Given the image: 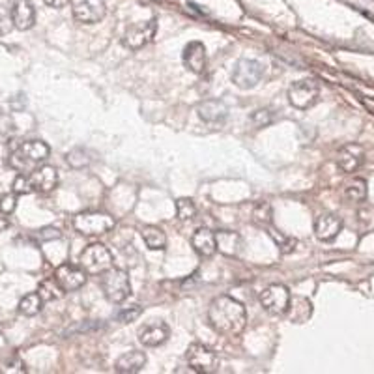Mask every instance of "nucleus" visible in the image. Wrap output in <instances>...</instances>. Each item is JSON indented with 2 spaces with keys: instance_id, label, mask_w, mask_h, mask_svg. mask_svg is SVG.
<instances>
[{
  "instance_id": "4be33fe9",
  "label": "nucleus",
  "mask_w": 374,
  "mask_h": 374,
  "mask_svg": "<svg viewBox=\"0 0 374 374\" xmlns=\"http://www.w3.org/2000/svg\"><path fill=\"white\" fill-rule=\"evenodd\" d=\"M363 148L357 146V144H348L345 148L339 152V157H337V163L339 167L345 171V173H354L356 168H359V165L363 163Z\"/></svg>"
},
{
  "instance_id": "f704fd0d",
  "label": "nucleus",
  "mask_w": 374,
  "mask_h": 374,
  "mask_svg": "<svg viewBox=\"0 0 374 374\" xmlns=\"http://www.w3.org/2000/svg\"><path fill=\"white\" fill-rule=\"evenodd\" d=\"M15 206H17V199H15V193H12V195H4L2 199H0V212L2 213L10 215V213L15 212Z\"/></svg>"
},
{
  "instance_id": "f3484780",
  "label": "nucleus",
  "mask_w": 374,
  "mask_h": 374,
  "mask_svg": "<svg viewBox=\"0 0 374 374\" xmlns=\"http://www.w3.org/2000/svg\"><path fill=\"white\" fill-rule=\"evenodd\" d=\"M343 229V221L333 213H322L315 223V234L322 242H331Z\"/></svg>"
},
{
  "instance_id": "39448f33",
  "label": "nucleus",
  "mask_w": 374,
  "mask_h": 374,
  "mask_svg": "<svg viewBox=\"0 0 374 374\" xmlns=\"http://www.w3.org/2000/svg\"><path fill=\"white\" fill-rule=\"evenodd\" d=\"M79 264L90 275H99L113 268V254L103 243H90L79 257Z\"/></svg>"
},
{
  "instance_id": "0eeeda50",
  "label": "nucleus",
  "mask_w": 374,
  "mask_h": 374,
  "mask_svg": "<svg viewBox=\"0 0 374 374\" xmlns=\"http://www.w3.org/2000/svg\"><path fill=\"white\" fill-rule=\"evenodd\" d=\"M185 359L189 363V367L195 371V373L210 374L215 373L219 367L217 354L213 350H210L208 346L201 345V343H193L189 345L187 352H185Z\"/></svg>"
},
{
  "instance_id": "2f4dec72",
  "label": "nucleus",
  "mask_w": 374,
  "mask_h": 374,
  "mask_svg": "<svg viewBox=\"0 0 374 374\" xmlns=\"http://www.w3.org/2000/svg\"><path fill=\"white\" fill-rule=\"evenodd\" d=\"M143 315V309L138 305H133V307H126V309H122L118 315H116V320L120 324H129L133 322V320H137L138 317Z\"/></svg>"
},
{
  "instance_id": "dca6fc26",
  "label": "nucleus",
  "mask_w": 374,
  "mask_h": 374,
  "mask_svg": "<svg viewBox=\"0 0 374 374\" xmlns=\"http://www.w3.org/2000/svg\"><path fill=\"white\" fill-rule=\"evenodd\" d=\"M32 189L40 191V193H49L58 185V173L55 167L43 165V167H36L29 174Z\"/></svg>"
},
{
  "instance_id": "a211bd4d",
  "label": "nucleus",
  "mask_w": 374,
  "mask_h": 374,
  "mask_svg": "<svg viewBox=\"0 0 374 374\" xmlns=\"http://www.w3.org/2000/svg\"><path fill=\"white\" fill-rule=\"evenodd\" d=\"M146 354L141 350H131L126 352V354H122L115 363V371L120 374H135L141 373L146 365Z\"/></svg>"
},
{
  "instance_id": "c85d7f7f",
  "label": "nucleus",
  "mask_w": 374,
  "mask_h": 374,
  "mask_svg": "<svg viewBox=\"0 0 374 374\" xmlns=\"http://www.w3.org/2000/svg\"><path fill=\"white\" fill-rule=\"evenodd\" d=\"M38 294H40L43 301H49V299L60 298V296L64 294V290L60 287H58V282L55 281V279H49V281L41 282L40 292H38Z\"/></svg>"
},
{
  "instance_id": "e433bc0d",
  "label": "nucleus",
  "mask_w": 374,
  "mask_h": 374,
  "mask_svg": "<svg viewBox=\"0 0 374 374\" xmlns=\"http://www.w3.org/2000/svg\"><path fill=\"white\" fill-rule=\"evenodd\" d=\"M2 371H4V373H24L27 368H24V365L21 359L13 357V359H10V361L4 363V368H2Z\"/></svg>"
},
{
  "instance_id": "58836bf2",
  "label": "nucleus",
  "mask_w": 374,
  "mask_h": 374,
  "mask_svg": "<svg viewBox=\"0 0 374 374\" xmlns=\"http://www.w3.org/2000/svg\"><path fill=\"white\" fill-rule=\"evenodd\" d=\"M8 226H10V221H8L6 213H2V212H0V232H2V231H6Z\"/></svg>"
},
{
  "instance_id": "2eb2a0df",
  "label": "nucleus",
  "mask_w": 374,
  "mask_h": 374,
  "mask_svg": "<svg viewBox=\"0 0 374 374\" xmlns=\"http://www.w3.org/2000/svg\"><path fill=\"white\" fill-rule=\"evenodd\" d=\"M12 24L17 30H30L36 23V8L30 0H13Z\"/></svg>"
},
{
  "instance_id": "5701e85b",
  "label": "nucleus",
  "mask_w": 374,
  "mask_h": 374,
  "mask_svg": "<svg viewBox=\"0 0 374 374\" xmlns=\"http://www.w3.org/2000/svg\"><path fill=\"white\" fill-rule=\"evenodd\" d=\"M141 236H143L146 247L152 249V251H163L167 247V234L156 224H146L141 231Z\"/></svg>"
},
{
  "instance_id": "393cba45",
  "label": "nucleus",
  "mask_w": 374,
  "mask_h": 374,
  "mask_svg": "<svg viewBox=\"0 0 374 374\" xmlns=\"http://www.w3.org/2000/svg\"><path fill=\"white\" fill-rule=\"evenodd\" d=\"M66 161L71 168H85L92 163V157L85 148H73L66 154Z\"/></svg>"
},
{
  "instance_id": "473e14b6",
  "label": "nucleus",
  "mask_w": 374,
  "mask_h": 374,
  "mask_svg": "<svg viewBox=\"0 0 374 374\" xmlns=\"http://www.w3.org/2000/svg\"><path fill=\"white\" fill-rule=\"evenodd\" d=\"M251 122H253L257 127L270 126L271 122H273V115H271V110L260 109V110H257L253 116H251Z\"/></svg>"
},
{
  "instance_id": "ddd939ff",
  "label": "nucleus",
  "mask_w": 374,
  "mask_h": 374,
  "mask_svg": "<svg viewBox=\"0 0 374 374\" xmlns=\"http://www.w3.org/2000/svg\"><path fill=\"white\" fill-rule=\"evenodd\" d=\"M171 329L163 320H152V322L144 324L143 328L138 329V343L148 348H156V346L167 343Z\"/></svg>"
},
{
  "instance_id": "a878e982",
  "label": "nucleus",
  "mask_w": 374,
  "mask_h": 374,
  "mask_svg": "<svg viewBox=\"0 0 374 374\" xmlns=\"http://www.w3.org/2000/svg\"><path fill=\"white\" fill-rule=\"evenodd\" d=\"M271 217H273V213H271V206L268 202H260L257 204L253 210V221L254 224H259V226H270L271 224Z\"/></svg>"
},
{
  "instance_id": "6ab92c4d",
  "label": "nucleus",
  "mask_w": 374,
  "mask_h": 374,
  "mask_svg": "<svg viewBox=\"0 0 374 374\" xmlns=\"http://www.w3.org/2000/svg\"><path fill=\"white\" fill-rule=\"evenodd\" d=\"M196 113L201 116V120L208 122V124H219L223 122L226 116H229V109L223 101L219 99H208V101H202L196 107Z\"/></svg>"
},
{
  "instance_id": "4468645a",
  "label": "nucleus",
  "mask_w": 374,
  "mask_h": 374,
  "mask_svg": "<svg viewBox=\"0 0 374 374\" xmlns=\"http://www.w3.org/2000/svg\"><path fill=\"white\" fill-rule=\"evenodd\" d=\"M182 58H184V66L189 69L191 73L201 75L206 71V47H204V43H201V41H191V43H187Z\"/></svg>"
},
{
  "instance_id": "f8f14e48",
  "label": "nucleus",
  "mask_w": 374,
  "mask_h": 374,
  "mask_svg": "<svg viewBox=\"0 0 374 374\" xmlns=\"http://www.w3.org/2000/svg\"><path fill=\"white\" fill-rule=\"evenodd\" d=\"M52 279L58 282V287L62 288L64 292H75V290L85 287V282H87V271L82 270V268H77V266L73 264H62L58 266Z\"/></svg>"
},
{
  "instance_id": "9b49d317",
  "label": "nucleus",
  "mask_w": 374,
  "mask_h": 374,
  "mask_svg": "<svg viewBox=\"0 0 374 374\" xmlns=\"http://www.w3.org/2000/svg\"><path fill=\"white\" fill-rule=\"evenodd\" d=\"M156 30V19H150V21H144V23H135L131 24V27H127L122 43H124V47H127V49L137 51V49H141V47H144L146 43L154 40Z\"/></svg>"
},
{
  "instance_id": "f03ea898",
  "label": "nucleus",
  "mask_w": 374,
  "mask_h": 374,
  "mask_svg": "<svg viewBox=\"0 0 374 374\" xmlns=\"http://www.w3.org/2000/svg\"><path fill=\"white\" fill-rule=\"evenodd\" d=\"M51 154V150L43 141H27L19 144L10 156V167L23 174H30L40 163H43Z\"/></svg>"
},
{
  "instance_id": "72a5a7b5",
  "label": "nucleus",
  "mask_w": 374,
  "mask_h": 374,
  "mask_svg": "<svg viewBox=\"0 0 374 374\" xmlns=\"http://www.w3.org/2000/svg\"><path fill=\"white\" fill-rule=\"evenodd\" d=\"M36 238H38L40 242H52V240H60V238H62V232L55 229V226H45V229L36 232Z\"/></svg>"
},
{
  "instance_id": "4c0bfd02",
  "label": "nucleus",
  "mask_w": 374,
  "mask_h": 374,
  "mask_svg": "<svg viewBox=\"0 0 374 374\" xmlns=\"http://www.w3.org/2000/svg\"><path fill=\"white\" fill-rule=\"evenodd\" d=\"M47 6L51 8H57V10H60V8H66L69 4V0H43Z\"/></svg>"
},
{
  "instance_id": "423d86ee",
  "label": "nucleus",
  "mask_w": 374,
  "mask_h": 374,
  "mask_svg": "<svg viewBox=\"0 0 374 374\" xmlns=\"http://www.w3.org/2000/svg\"><path fill=\"white\" fill-rule=\"evenodd\" d=\"M73 226L82 236H98V234L109 232L115 226V219L110 217L109 213L82 212L75 215Z\"/></svg>"
},
{
  "instance_id": "7ed1b4c3",
  "label": "nucleus",
  "mask_w": 374,
  "mask_h": 374,
  "mask_svg": "<svg viewBox=\"0 0 374 374\" xmlns=\"http://www.w3.org/2000/svg\"><path fill=\"white\" fill-rule=\"evenodd\" d=\"M101 290H103L105 298L109 299L110 303H122L131 294L129 275L124 270L109 268V270L101 273Z\"/></svg>"
},
{
  "instance_id": "1a4fd4ad",
  "label": "nucleus",
  "mask_w": 374,
  "mask_h": 374,
  "mask_svg": "<svg viewBox=\"0 0 374 374\" xmlns=\"http://www.w3.org/2000/svg\"><path fill=\"white\" fill-rule=\"evenodd\" d=\"M318 94H320V88L317 82L305 79V81L294 82L292 87L288 88V101L296 109H309L317 103Z\"/></svg>"
},
{
  "instance_id": "7c9ffc66",
  "label": "nucleus",
  "mask_w": 374,
  "mask_h": 374,
  "mask_svg": "<svg viewBox=\"0 0 374 374\" xmlns=\"http://www.w3.org/2000/svg\"><path fill=\"white\" fill-rule=\"evenodd\" d=\"M12 189L15 195H29V193H32V184H30V178L29 174H19L17 178L13 180V185Z\"/></svg>"
},
{
  "instance_id": "6e6552de",
  "label": "nucleus",
  "mask_w": 374,
  "mask_h": 374,
  "mask_svg": "<svg viewBox=\"0 0 374 374\" xmlns=\"http://www.w3.org/2000/svg\"><path fill=\"white\" fill-rule=\"evenodd\" d=\"M260 303L270 315H285L290 307V292L285 285H270L260 292Z\"/></svg>"
},
{
  "instance_id": "c9c22d12",
  "label": "nucleus",
  "mask_w": 374,
  "mask_h": 374,
  "mask_svg": "<svg viewBox=\"0 0 374 374\" xmlns=\"http://www.w3.org/2000/svg\"><path fill=\"white\" fill-rule=\"evenodd\" d=\"M15 133V122L10 115H0V135H12Z\"/></svg>"
},
{
  "instance_id": "cd10ccee",
  "label": "nucleus",
  "mask_w": 374,
  "mask_h": 374,
  "mask_svg": "<svg viewBox=\"0 0 374 374\" xmlns=\"http://www.w3.org/2000/svg\"><path fill=\"white\" fill-rule=\"evenodd\" d=\"M345 196L350 202H361L367 196V185L363 180H354L345 191Z\"/></svg>"
},
{
  "instance_id": "9d476101",
  "label": "nucleus",
  "mask_w": 374,
  "mask_h": 374,
  "mask_svg": "<svg viewBox=\"0 0 374 374\" xmlns=\"http://www.w3.org/2000/svg\"><path fill=\"white\" fill-rule=\"evenodd\" d=\"M69 4L73 17L85 24L99 23L107 13L103 0H69Z\"/></svg>"
},
{
  "instance_id": "412c9836",
  "label": "nucleus",
  "mask_w": 374,
  "mask_h": 374,
  "mask_svg": "<svg viewBox=\"0 0 374 374\" xmlns=\"http://www.w3.org/2000/svg\"><path fill=\"white\" fill-rule=\"evenodd\" d=\"M215 245L219 253L226 257H238L242 251V236L232 231H219L215 234Z\"/></svg>"
},
{
  "instance_id": "f257e3e1",
  "label": "nucleus",
  "mask_w": 374,
  "mask_h": 374,
  "mask_svg": "<svg viewBox=\"0 0 374 374\" xmlns=\"http://www.w3.org/2000/svg\"><path fill=\"white\" fill-rule=\"evenodd\" d=\"M208 322L215 333L238 335L242 333L247 322L245 307L231 296H219L210 303Z\"/></svg>"
},
{
  "instance_id": "b1692460",
  "label": "nucleus",
  "mask_w": 374,
  "mask_h": 374,
  "mask_svg": "<svg viewBox=\"0 0 374 374\" xmlns=\"http://www.w3.org/2000/svg\"><path fill=\"white\" fill-rule=\"evenodd\" d=\"M43 309V299L38 292L27 294L21 301H19V312L24 317H36L38 312Z\"/></svg>"
},
{
  "instance_id": "bb28decb",
  "label": "nucleus",
  "mask_w": 374,
  "mask_h": 374,
  "mask_svg": "<svg viewBox=\"0 0 374 374\" xmlns=\"http://www.w3.org/2000/svg\"><path fill=\"white\" fill-rule=\"evenodd\" d=\"M176 215L180 221H191L196 215V206L195 202L191 199H178L176 201Z\"/></svg>"
},
{
  "instance_id": "20e7f679",
  "label": "nucleus",
  "mask_w": 374,
  "mask_h": 374,
  "mask_svg": "<svg viewBox=\"0 0 374 374\" xmlns=\"http://www.w3.org/2000/svg\"><path fill=\"white\" fill-rule=\"evenodd\" d=\"M264 73V64L259 62V60H251V58H242V60H238L234 69H232V82L242 90H251V88L259 87Z\"/></svg>"
},
{
  "instance_id": "c756f323",
  "label": "nucleus",
  "mask_w": 374,
  "mask_h": 374,
  "mask_svg": "<svg viewBox=\"0 0 374 374\" xmlns=\"http://www.w3.org/2000/svg\"><path fill=\"white\" fill-rule=\"evenodd\" d=\"M270 236L275 240V243L281 247L282 253H292L294 249H296V240L294 238H288V236H282L281 232L273 231V229H270Z\"/></svg>"
},
{
  "instance_id": "aec40b11",
  "label": "nucleus",
  "mask_w": 374,
  "mask_h": 374,
  "mask_svg": "<svg viewBox=\"0 0 374 374\" xmlns=\"http://www.w3.org/2000/svg\"><path fill=\"white\" fill-rule=\"evenodd\" d=\"M191 245L195 249L196 253L210 259L213 254L217 253V245H215V234L210 229H199L191 238Z\"/></svg>"
}]
</instances>
